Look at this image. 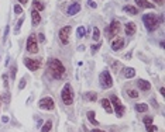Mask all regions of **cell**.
Masks as SVG:
<instances>
[{
  "instance_id": "cell-1",
  "label": "cell",
  "mask_w": 165,
  "mask_h": 132,
  "mask_svg": "<svg viewBox=\"0 0 165 132\" xmlns=\"http://www.w3.org/2000/svg\"><path fill=\"white\" fill-rule=\"evenodd\" d=\"M48 72L55 79H62V76L65 75V66L62 65V62L59 59L51 58L48 61Z\"/></svg>"
},
{
  "instance_id": "cell-2",
  "label": "cell",
  "mask_w": 165,
  "mask_h": 132,
  "mask_svg": "<svg viewBox=\"0 0 165 132\" xmlns=\"http://www.w3.org/2000/svg\"><path fill=\"white\" fill-rule=\"evenodd\" d=\"M143 21H144V25H145V28H147L150 33L155 31V30L158 28V24H160V20H158V17L155 16L154 13H148V14H144V16H143Z\"/></svg>"
},
{
  "instance_id": "cell-3",
  "label": "cell",
  "mask_w": 165,
  "mask_h": 132,
  "mask_svg": "<svg viewBox=\"0 0 165 132\" xmlns=\"http://www.w3.org/2000/svg\"><path fill=\"white\" fill-rule=\"evenodd\" d=\"M61 99L64 101L65 105H71L74 103V91H72V87L69 83H66L65 86L62 87V91H61Z\"/></svg>"
},
{
  "instance_id": "cell-4",
  "label": "cell",
  "mask_w": 165,
  "mask_h": 132,
  "mask_svg": "<svg viewBox=\"0 0 165 132\" xmlns=\"http://www.w3.org/2000/svg\"><path fill=\"white\" fill-rule=\"evenodd\" d=\"M120 31H121V24L117 20H113V21L110 22L109 27L106 28V35H107L109 39H113Z\"/></svg>"
},
{
  "instance_id": "cell-5",
  "label": "cell",
  "mask_w": 165,
  "mask_h": 132,
  "mask_svg": "<svg viewBox=\"0 0 165 132\" xmlns=\"http://www.w3.org/2000/svg\"><path fill=\"white\" fill-rule=\"evenodd\" d=\"M99 82H100V86L103 88H110L113 86V79L110 76V72L109 70H103L100 73L99 76Z\"/></svg>"
},
{
  "instance_id": "cell-6",
  "label": "cell",
  "mask_w": 165,
  "mask_h": 132,
  "mask_svg": "<svg viewBox=\"0 0 165 132\" xmlns=\"http://www.w3.org/2000/svg\"><path fill=\"white\" fill-rule=\"evenodd\" d=\"M27 51L31 54H37L38 52V42H37V35L31 34L27 38Z\"/></svg>"
},
{
  "instance_id": "cell-7",
  "label": "cell",
  "mask_w": 165,
  "mask_h": 132,
  "mask_svg": "<svg viewBox=\"0 0 165 132\" xmlns=\"http://www.w3.org/2000/svg\"><path fill=\"white\" fill-rule=\"evenodd\" d=\"M24 65H25V67H27L28 70L35 72V70H38V69L41 67V61H40V59H30V58H25V59H24Z\"/></svg>"
},
{
  "instance_id": "cell-8",
  "label": "cell",
  "mask_w": 165,
  "mask_h": 132,
  "mask_svg": "<svg viewBox=\"0 0 165 132\" xmlns=\"http://www.w3.org/2000/svg\"><path fill=\"white\" fill-rule=\"evenodd\" d=\"M38 107H40V108H43V110L51 111V110H54V108H55V103H54V100L51 99V97H44V99L40 100Z\"/></svg>"
},
{
  "instance_id": "cell-9",
  "label": "cell",
  "mask_w": 165,
  "mask_h": 132,
  "mask_svg": "<svg viewBox=\"0 0 165 132\" xmlns=\"http://www.w3.org/2000/svg\"><path fill=\"white\" fill-rule=\"evenodd\" d=\"M110 101H111V104H113V107H114V110H116V115H117V117H121V115L124 114V105L119 101L117 96H111V97H110Z\"/></svg>"
},
{
  "instance_id": "cell-10",
  "label": "cell",
  "mask_w": 165,
  "mask_h": 132,
  "mask_svg": "<svg viewBox=\"0 0 165 132\" xmlns=\"http://www.w3.org/2000/svg\"><path fill=\"white\" fill-rule=\"evenodd\" d=\"M71 31H72V28H71L69 25L62 27V28L59 30V39H61V42H62L64 45L69 44V35H71Z\"/></svg>"
},
{
  "instance_id": "cell-11",
  "label": "cell",
  "mask_w": 165,
  "mask_h": 132,
  "mask_svg": "<svg viewBox=\"0 0 165 132\" xmlns=\"http://www.w3.org/2000/svg\"><path fill=\"white\" fill-rule=\"evenodd\" d=\"M79 11H80V4H79V3H74V4H71V6L68 7L66 14H68V16H75Z\"/></svg>"
},
{
  "instance_id": "cell-12",
  "label": "cell",
  "mask_w": 165,
  "mask_h": 132,
  "mask_svg": "<svg viewBox=\"0 0 165 132\" xmlns=\"http://www.w3.org/2000/svg\"><path fill=\"white\" fill-rule=\"evenodd\" d=\"M123 46H124V39L123 38H117L111 42V49L113 51H120Z\"/></svg>"
},
{
  "instance_id": "cell-13",
  "label": "cell",
  "mask_w": 165,
  "mask_h": 132,
  "mask_svg": "<svg viewBox=\"0 0 165 132\" xmlns=\"http://www.w3.org/2000/svg\"><path fill=\"white\" fill-rule=\"evenodd\" d=\"M137 86H138V88H141L143 91H148V90L151 88V83L147 82V80L140 79V80H137Z\"/></svg>"
},
{
  "instance_id": "cell-14",
  "label": "cell",
  "mask_w": 165,
  "mask_h": 132,
  "mask_svg": "<svg viewBox=\"0 0 165 132\" xmlns=\"http://www.w3.org/2000/svg\"><path fill=\"white\" fill-rule=\"evenodd\" d=\"M124 31H126L127 35H133V34H135V31H137V27H135L134 22H127L126 27H124Z\"/></svg>"
},
{
  "instance_id": "cell-15",
  "label": "cell",
  "mask_w": 165,
  "mask_h": 132,
  "mask_svg": "<svg viewBox=\"0 0 165 132\" xmlns=\"http://www.w3.org/2000/svg\"><path fill=\"white\" fill-rule=\"evenodd\" d=\"M135 4L141 9H153L154 7V4L150 3L148 0H135Z\"/></svg>"
},
{
  "instance_id": "cell-16",
  "label": "cell",
  "mask_w": 165,
  "mask_h": 132,
  "mask_svg": "<svg viewBox=\"0 0 165 132\" xmlns=\"http://www.w3.org/2000/svg\"><path fill=\"white\" fill-rule=\"evenodd\" d=\"M31 18H33V25L34 27H37L38 24H40V21H41V17H40V13L37 10H31Z\"/></svg>"
},
{
  "instance_id": "cell-17",
  "label": "cell",
  "mask_w": 165,
  "mask_h": 132,
  "mask_svg": "<svg viewBox=\"0 0 165 132\" xmlns=\"http://www.w3.org/2000/svg\"><path fill=\"white\" fill-rule=\"evenodd\" d=\"M123 75H124L126 79H133V77L135 76V70L133 67H124L123 69Z\"/></svg>"
},
{
  "instance_id": "cell-18",
  "label": "cell",
  "mask_w": 165,
  "mask_h": 132,
  "mask_svg": "<svg viewBox=\"0 0 165 132\" xmlns=\"http://www.w3.org/2000/svg\"><path fill=\"white\" fill-rule=\"evenodd\" d=\"M102 107L107 112H113V107H111V103L109 99H102Z\"/></svg>"
},
{
  "instance_id": "cell-19",
  "label": "cell",
  "mask_w": 165,
  "mask_h": 132,
  "mask_svg": "<svg viewBox=\"0 0 165 132\" xmlns=\"http://www.w3.org/2000/svg\"><path fill=\"white\" fill-rule=\"evenodd\" d=\"M134 110L137 111V112H147L148 111V105L145 103H140V104H135Z\"/></svg>"
},
{
  "instance_id": "cell-20",
  "label": "cell",
  "mask_w": 165,
  "mask_h": 132,
  "mask_svg": "<svg viewBox=\"0 0 165 132\" xmlns=\"http://www.w3.org/2000/svg\"><path fill=\"white\" fill-rule=\"evenodd\" d=\"M123 10L126 11L127 14H133V16L138 14V9H137V7H133V6H124V9H123Z\"/></svg>"
},
{
  "instance_id": "cell-21",
  "label": "cell",
  "mask_w": 165,
  "mask_h": 132,
  "mask_svg": "<svg viewBox=\"0 0 165 132\" xmlns=\"http://www.w3.org/2000/svg\"><path fill=\"white\" fill-rule=\"evenodd\" d=\"M88 120L93 125H99V122L96 121V118H95V111H88Z\"/></svg>"
},
{
  "instance_id": "cell-22",
  "label": "cell",
  "mask_w": 165,
  "mask_h": 132,
  "mask_svg": "<svg viewBox=\"0 0 165 132\" xmlns=\"http://www.w3.org/2000/svg\"><path fill=\"white\" fill-rule=\"evenodd\" d=\"M33 6H34V10H37V11H43L45 9L44 4H43L41 1H38V0H34V1H33Z\"/></svg>"
},
{
  "instance_id": "cell-23",
  "label": "cell",
  "mask_w": 165,
  "mask_h": 132,
  "mask_svg": "<svg viewBox=\"0 0 165 132\" xmlns=\"http://www.w3.org/2000/svg\"><path fill=\"white\" fill-rule=\"evenodd\" d=\"M85 99H88L89 101H96V100H98V94L93 93V91H89V93L85 94Z\"/></svg>"
},
{
  "instance_id": "cell-24",
  "label": "cell",
  "mask_w": 165,
  "mask_h": 132,
  "mask_svg": "<svg viewBox=\"0 0 165 132\" xmlns=\"http://www.w3.org/2000/svg\"><path fill=\"white\" fill-rule=\"evenodd\" d=\"M51 128H52V121H47L44 125H43L41 132H50V131H51Z\"/></svg>"
},
{
  "instance_id": "cell-25",
  "label": "cell",
  "mask_w": 165,
  "mask_h": 132,
  "mask_svg": "<svg viewBox=\"0 0 165 132\" xmlns=\"http://www.w3.org/2000/svg\"><path fill=\"white\" fill-rule=\"evenodd\" d=\"M127 94H129V97H131V99H137V97H138V91H135V90H133V88H127Z\"/></svg>"
},
{
  "instance_id": "cell-26",
  "label": "cell",
  "mask_w": 165,
  "mask_h": 132,
  "mask_svg": "<svg viewBox=\"0 0 165 132\" xmlns=\"http://www.w3.org/2000/svg\"><path fill=\"white\" fill-rule=\"evenodd\" d=\"M93 41H99V38H100V31H99V28L98 27H95L93 28Z\"/></svg>"
},
{
  "instance_id": "cell-27",
  "label": "cell",
  "mask_w": 165,
  "mask_h": 132,
  "mask_svg": "<svg viewBox=\"0 0 165 132\" xmlns=\"http://www.w3.org/2000/svg\"><path fill=\"white\" fill-rule=\"evenodd\" d=\"M0 99H3L4 103H10V93H9V90H6V93H4Z\"/></svg>"
},
{
  "instance_id": "cell-28",
  "label": "cell",
  "mask_w": 165,
  "mask_h": 132,
  "mask_svg": "<svg viewBox=\"0 0 165 132\" xmlns=\"http://www.w3.org/2000/svg\"><path fill=\"white\" fill-rule=\"evenodd\" d=\"M85 34H86V28H85V27H79V28H78V37H79V38L85 37Z\"/></svg>"
},
{
  "instance_id": "cell-29",
  "label": "cell",
  "mask_w": 165,
  "mask_h": 132,
  "mask_svg": "<svg viewBox=\"0 0 165 132\" xmlns=\"http://www.w3.org/2000/svg\"><path fill=\"white\" fill-rule=\"evenodd\" d=\"M16 73H17V65L14 63V65L11 66V72H10V77H11V79H16Z\"/></svg>"
},
{
  "instance_id": "cell-30",
  "label": "cell",
  "mask_w": 165,
  "mask_h": 132,
  "mask_svg": "<svg viewBox=\"0 0 165 132\" xmlns=\"http://www.w3.org/2000/svg\"><path fill=\"white\" fill-rule=\"evenodd\" d=\"M143 122H144V125L147 127V125H151V122H153V117H145L143 120Z\"/></svg>"
},
{
  "instance_id": "cell-31",
  "label": "cell",
  "mask_w": 165,
  "mask_h": 132,
  "mask_svg": "<svg viewBox=\"0 0 165 132\" xmlns=\"http://www.w3.org/2000/svg\"><path fill=\"white\" fill-rule=\"evenodd\" d=\"M14 13H16V14H21L23 13V7L20 4H16V6H14Z\"/></svg>"
},
{
  "instance_id": "cell-32",
  "label": "cell",
  "mask_w": 165,
  "mask_h": 132,
  "mask_svg": "<svg viewBox=\"0 0 165 132\" xmlns=\"http://www.w3.org/2000/svg\"><path fill=\"white\" fill-rule=\"evenodd\" d=\"M3 77V83H4V88L9 90V82H7V75H1Z\"/></svg>"
},
{
  "instance_id": "cell-33",
  "label": "cell",
  "mask_w": 165,
  "mask_h": 132,
  "mask_svg": "<svg viewBox=\"0 0 165 132\" xmlns=\"http://www.w3.org/2000/svg\"><path fill=\"white\" fill-rule=\"evenodd\" d=\"M25 83H27V80H25V77H23L21 80H20V84H19V88L23 90V88L25 87Z\"/></svg>"
},
{
  "instance_id": "cell-34",
  "label": "cell",
  "mask_w": 165,
  "mask_h": 132,
  "mask_svg": "<svg viewBox=\"0 0 165 132\" xmlns=\"http://www.w3.org/2000/svg\"><path fill=\"white\" fill-rule=\"evenodd\" d=\"M157 127L155 125H147V132H157Z\"/></svg>"
},
{
  "instance_id": "cell-35",
  "label": "cell",
  "mask_w": 165,
  "mask_h": 132,
  "mask_svg": "<svg viewBox=\"0 0 165 132\" xmlns=\"http://www.w3.org/2000/svg\"><path fill=\"white\" fill-rule=\"evenodd\" d=\"M99 48H100V42H99V44L92 45V48H90V49H92V54H95V52H96V51H98Z\"/></svg>"
},
{
  "instance_id": "cell-36",
  "label": "cell",
  "mask_w": 165,
  "mask_h": 132,
  "mask_svg": "<svg viewBox=\"0 0 165 132\" xmlns=\"http://www.w3.org/2000/svg\"><path fill=\"white\" fill-rule=\"evenodd\" d=\"M23 21H24V18H20V20L17 21V27H16V31H19V30H20V27H21Z\"/></svg>"
},
{
  "instance_id": "cell-37",
  "label": "cell",
  "mask_w": 165,
  "mask_h": 132,
  "mask_svg": "<svg viewBox=\"0 0 165 132\" xmlns=\"http://www.w3.org/2000/svg\"><path fill=\"white\" fill-rule=\"evenodd\" d=\"M151 104H153V107H155V108L158 107V103H157V100H155V97H153V99H151Z\"/></svg>"
},
{
  "instance_id": "cell-38",
  "label": "cell",
  "mask_w": 165,
  "mask_h": 132,
  "mask_svg": "<svg viewBox=\"0 0 165 132\" xmlns=\"http://www.w3.org/2000/svg\"><path fill=\"white\" fill-rule=\"evenodd\" d=\"M38 38H40V41H41V42H44L45 41V35L43 33H40V35H38Z\"/></svg>"
},
{
  "instance_id": "cell-39",
  "label": "cell",
  "mask_w": 165,
  "mask_h": 132,
  "mask_svg": "<svg viewBox=\"0 0 165 132\" xmlns=\"http://www.w3.org/2000/svg\"><path fill=\"white\" fill-rule=\"evenodd\" d=\"M89 6H90L92 9H96V7H98V4H96L95 1H89Z\"/></svg>"
},
{
  "instance_id": "cell-40",
  "label": "cell",
  "mask_w": 165,
  "mask_h": 132,
  "mask_svg": "<svg viewBox=\"0 0 165 132\" xmlns=\"http://www.w3.org/2000/svg\"><path fill=\"white\" fill-rule=\"evenodd\" d=\"M1 121H3V122H9V117H7V115H3Z\"/></svg>"
},
{
  "instance_id": "cell-41",
  "label": "cell",
  "mask_w": 165,
  "mask_h": 132,
  "mask_svg": "<svg viewBox=\"0 0 165 132\" xmlns=\"http://www.w3.org/2000/svg\"><path fill=\"white\" fill-rule=\"evenodd\" d=\"M7 34H9V25H7V27H6V33H4V39H6V38H7Z\"/></svg>"
},
{
  "instance_id": "cell-42",
  "label": "cell",
  "mask_w": 165,
  "mask_h": 132,
  "mask_svg": "<svg viewBox=\"0 0 165 132\" xmlns=\"http://www.w3.org/2000/svg\"><path fill=\"white\" fill-rule=\"evenodd\" d=\"M155 3H158V4H164V0H154Z\"/></svg>"
},
{
  "instance_id": "cell-43",
  "label": "cell",
  "mask_w": 165,
  "mask_h": 132,
  "mask_svg": "<svg viewBox=\"0 0 165 132\" xmlns=\"http://www.w3.org/2000/svg\"><path fill=\"white\" fill-rule=\"evenodd\" d=\"M27 1H28V0H19V3H21V4H25Z\"/></svg>"
},
{
  "instance_id": "cell-44",
  "label": "cell",
  "mask_w": 165,
  "mask_h": 132,
  "mask_svg": "<svg viewBox=\"0 0 165 132\" xmlns=\"http://www.w3.org/2000/svg\"><path fill=\"white\" fill-rule=\"evenodd\" d=\"M160 91H161V94H162V96H164V94H165V90H164V87H161V88H160Z\"/></svg>"
},
{
  "instance_id": "cell-45",
  "label": "cell",
  "mask_w": 165,
  "mask_h": 132,
  "mask_svg": "<svg viewBox=\"0 0 165 132\" xmlns=\"http://www.w3.org/2000/svg\"><path fill=\"white\" fill-rule=\"evenodd\" d=\"M92 132H104V131H102V129H98V128H96V129H93Z\"/></svg>"
}]
</instances>
